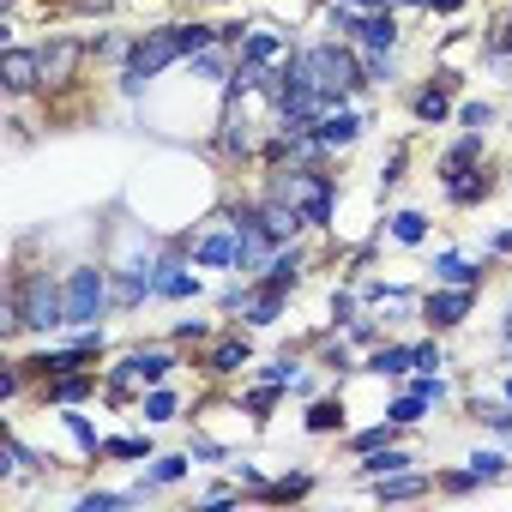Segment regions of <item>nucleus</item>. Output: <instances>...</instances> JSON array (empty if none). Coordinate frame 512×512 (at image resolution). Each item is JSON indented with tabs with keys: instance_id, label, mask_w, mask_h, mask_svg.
I'll return each mask as SVG.
<instances>
[{
	"instance_id": "47",
	"label": "nucleus",
	"mask_w": 512,
	"mask_h": 512,
	"mask_svg": "<svg viewBox=\"0 0 512 512\" xmlns=\"http://www.w3.org/2000/svg\"><path fill=\"white\" fill-rule=\"evenodd\" d=\"M241 500V488H205L199 494V506H235Z\"/></svg>"
},
{
	"instance_id": "43",
	"label": "nucleus",
	"mask_w": 512,
	"mask_h": 512,
	"mask_svg": "<svg viewBox=\"0 0 512 512\" xmlns=\"http://www.w3.org/2000/svg\"><path fill=\"white\" fill-rule=\"evenodd\" d=\"M344 332H350V344H362V350H374V344H380V320H350Z\"/></svg>"
},
{
	"instance_id": "37",
	"label": "nucleus",
	"mask_w": 512,
	"mask_h": 512,
	"mask_svg": "<svg viewBox=\"0 0 512 512\" xmlns=\"http://www.w3.org/2000/svg\"><path fill=\"white\" fill-rule=\"evenodd\" d=\"M362 67H368V85H398V61L392 55H362Z\"/></svg>"
},
{
	"instance_id": "30",
	"label": "nucleus",
	"mask_w": 512,
	"mask_h": 512,
	"mask_svg": "<svg viewBox=\"0 0 512 512\" xmlns=\"http://www.w3.org/2000/svg\"><path fill=\"white\" fill-rule=\"evenodd\" d=\"M193 73H205V79H229V73H235V61H229V43H211V49H199V55H193Z\"/></svg>"
},
{
	"instance_id": "13",
	"label": "nucleus",
	"mask_w": 512,
	"mask_h": 512,
	"mask_svg": "<svg viewBox=\"0 0 512 512\" xmlns=\"http://www.w3.org/2000/svg\"><path fill=\"white\" fill-rule=\"evenodd\" d=\"M314 139H320V145H326V151H332V157H338V151H350V145H356V139H362V115H356V109H344V103H338V109H326V115H320V121H314Z\"/></svg>"
},
{
	"instance_id": "27",
	"label": "nucleus",
	"mask_w": 512,
	"mask_h": 512,
	"mask_svg": "<svg viewBox=\"0 0 512 512\" xmlns=\"http://www.w3.org/2000/svg\"><path fill=\"white\" fill-rule=\"evenodd\" d=\"M398 434H404V422H392V416H386V422H374V428H356V434H350V452L362 458V452H374V446H392Z\"/></svg>"
},
{
	"instance_id": "8",
	"label": "nucleus",
	"mask_w": 512,
	"mask_h": 512,
	"mask_svg": "<svg viewBox=\"0 0 512 512\" xmlns=\"http://www.w3.org/2000/svg\"><path fill=\"white\" fill-rule=\"evenodd\" d=\"M302 278H308V247H302V241L278 247L272 260H266L260 272H253V284H266V290H284V296H290V290H296Z\"/></svg>"
},
{
	"instance_id": "29",
	"label": "nucleus",
	"mask_w": 512,
	"mask_h": 512,
	"mask_svg": "<svg viewBox=\"0 0 512 512\" xmlns=\"http://www.w3.org/2000/svg\"><path fill=\"white\" fill-rule=\"evenodd\" d=\"M61 422H67V434L79 440V452H85V458H103V434L91 428V416H79V404H73V410H67Z\"/></svg>"
},
{
	"instance_id": "51",
	"label": "nucleus",
	"mask_w": 512,
	"mask_h": 512,
	"mask_svg": "<svg viewBox=\"0 0 512 512\" xmlns=\"http://www.w3.org/2000/svg\"><path fill=\"white\" fill-rule=\"evenodd\" d=\"M488 253H494V260H500V253H512V229H500V235L488 241Z\"/></svg>"
},
{
	"instance_id": "50",
	"label": "nucleus",
	"mask_w": 512,
	"mask_h": 512,
	"mask_svg": "<svg viewBox=\"0 0 512 512\" xmlns=\"http://www.w3.org/2000/svg\"><path fill=\"white\" fill-rule=\"evenodd\" d=\"M356 13H392V0H350Z\"/></svg>"
},
{
	"instance_id": "40",
	"label": "nucleus",
	"mask_w": 512,
	"mask_h": 512,
	"mask_svg": "<svg viewBox=\"0 0 512 512\" xmlns=\"http://www.w3.org/2000/svg\"><path fill=\"white\" fill-rule=\"evenodd\" d=\"M127 500H139V494H109V488H97V494H79V512H109V506H127Z\"/></svg>"
},
{
	"instance_id": "2",
	"label": "nucleus",
	"mask_w": 512,
	"mask_h": 512,
	"mask_svg": "<svg viewBox=\"0 0 512 512\" xmlns=\"http://www.w3.org/2000/svg\"><path fill=\"white\" fill-rule=\"evenodd\" d=\"M266 193L284 199V205H296L308 217V229H326L332 223V175L314 169V163H272Z\"/></svg>"
},
{
	"instance_id": "19",
	"label": "nucleus",
	"mask_w": 512,
	"mask_h": 512,
	"mask_svg": "<svg viewBox=\"0 0 512 512\" xmlns=\"http://www.w3.org/2000/svg\"><path fill=\"white\" fill-rule=\"evenodd\" d=\"M157 302H187V296H199V278L181 266V253H169L163 260V272H157V290H151Z\"/></svg>"
},
{
	"instance_id": "53",
	"label": "nucleus",
	"mask_w": 512,
	"mask_h": 512,
	"mask_svg": "<svg viewBox=\"0 0 512 512\" xmlns=\"http://www.w3.org/2000/svg\"><path fill=\"white\" fill-rule=\"evenodd\" d=\"M506 404H512V380H506Z\"/></svg>"
},
{
	"instance_id": "42",
	"label": "nucleus",
	"mask_w": 512,
	"mask_h": 512,
	"mask_svg": "<svg viewBox=\"0 0 512 512\" xmlns=\"http://www.w3.org/2000/svg\"><path fill=\"white\" fill-rule=\"evenodd\" d=\"M476 416H482L494 434H512V404H476Z\"/></svg>"
},
{
	"instance_id": "28",
	"label": "nucleus",
	"mask_w": 512,
	"mask_h": 512,
	"mask_svg": "<svg viewBox=\"0 0 512 512\" xmlns=\"http://www.w3.org/2000/svg\"><path fill=\"white\" fill-rule=\"evenodd\" d=\"M386 223H392V241H404V247H422L428 241V217L422 211H392Z\"/></svg>"
},
{
	"instance_id": "26",
	"label": "nucleus",
	"mask_w": 512,
	"mask_h": 512,
	"mask_svg": "<svg viewBox=\"0 0 512 512\" xmlns=\"http://www.w3.org/2000/svg\"><path fill=\"white\" fill-rule=\"evenodd\" d=\"M308 434H344V398H314L308 404Z\"/></svg>"
},
{
	"instance_id": "38",
	"label": "nucleus",
	"mask_w": 512,
	"mask_h": 512,
	"mask_svg": "<svg viewBox=\"0 0 512 512\" xmlns=\"http://www.w3.org/2000/svg\"><path fill=\"white\" fill-rule=\"evenodd\" d=\"M434 482H440V494H470V488H482V476H476V470H440Z\"/></svg>"
},
{
	"instance_id": "33",
	"label": "nucleus",
	"mask_w": 512,
	"mask_h": 512,
	"mask_svg": "<svg viewBox=\"0 0 512 512\" xmlns=\"http://www.w3.org/2000/svg\"><path fill=\"white\" fill-rule=\"evenodd\" d=\"M103 458H151V434H109Z\"/></svg>"
},
{
	"instance_id": "9",
	"label": "nucleus",
	"mask_w": 512,
	"mask_h": 512,
	"mask_svg": "<svg viewBox=\"0 0 512 512\" xmlns=\"http://www.w3.org/2000/svg\"><path fill=\"white\" fill-rule=\"evenodd\" d=\"M97 392H103V374H97V368H73V374H55V380L37 386V398H43V404H61V410H73V404H85V398H97Z\"/></svg>"
},
{
	"instance_id": "12",
	"label": "nucleus",
	"mask_w": 512,
	"mask_h": 512,
	"mask_svg": "<svg viewBox=\"0 0 512 512\" xmlns=\"http://www.w3.org/2000/svg\"><path fill=\"white\" fill-rule=\"evenodd\" d=\"M410 368H422V344H386L380 338L362 362V374H380V380H404Z\"/></svg>"
},
{
	"instance_id": "18",
	"label": "nucleus",
	"mask_w": 512,
	"mask_h": 512,
	"mask_svg": "<svg viewBox=\"0 0 512 512\" xmlns=\"http://www.w3.org/2000/svg\"><path fill=\"white\" fill-rule=\"evenodd\" d=\"M488 193H494V169H488V163H476V169H464L458 181H446V199H452L458 211H470V205H482Z\"/></svg>"
},
{
	"instance_id": "4",
	"label": "nucleus",
	"mask_w": 512,
	"mask_h": 512,
	"mask_svg": "<svg viewBox=\"0 0 512 512\" xmlns=\"http://www.w3.org/2000/svg\"><path fill=\"white\" fill-rule=\"evenodd\" d=\"M103 308H115L109 272L103 266H73L67 272V326H97Z\"/></svg>"
},
{
	"instance_id": "16",
	"label": "nucleus",
	"mask_w": 512,
	"mask_h": 512,
	"mask_svg": "<svg viewBox=\"0 0 512 512\" xmlns=\"http://www.w3.org/2000/svg\"><path fill=\"white\" fill-rule=\"evenodd\" d=\"M416 458L392 440V446H374V452H362V464H356V482L368 488V482H380V476H398V470H410Z\"/></svg>"
},
{
	"instance_id": "1",
	"label": "nucleus",
	"mask_w": 512,
	"mask_h": 512,
	"mask_svg": "<svg viewBox=\"0 0 512 512\" xmlns=\"http://www.w3.org/2000/svg\"><path fill=\"white\" fill-rule=\"evenodd\" d=\"M211 43H223L217 25H157V31L133 37V49H127V61H121V97H139L157 73H169L175 61H193V55L211 49Z\"/></svg>"
},
{
	"instance_id": "44",
	"label": "nucleus",
	"mask_w": 512,
	"mask_h": 512,
	"mask_svg": "<svg viewBox=\"0 0 512 512\" xmlns=\"http://www.w3.org/2000/svg\"><path fill=\"white\" fill-rule=\"evenodd\" d=\"M356 320V290H338L332 296V326H350Z\"/></svg>"
},
{
	"instance_id": "3",
	"label": "nucleus",
	"mask_w": 512,
	"mask_h": 512,
	"mask_svg": "<svg viewBox=\"0 0 512 512\" xmlns=\"http://www.w3.org/2000/svg\"><path fill=\"white\" fill-rule=\"evenodd\" d=\"M7 296L19 302V320H25V332L49 338V332H61V326H67V278H55L49 266H31V272H19Z\"/></svg>"
},
{
	"instance_id": "32",
	"label": "nucleus",
	"mask_w": 512,
	"mask_h": 512,
	"mask_svg": "<svg viewBox=\"0 0 512 512\" xmlns=\"http://www.w3.org/2000/svg\"><path fill=\"white\" fill-rule=\"evenodd\" d=\"M428 410H434V404H428L422 392H410V386H404V398H392V410H386V416H392V422H404V428H416Z\"/></svg>"
},
{
	"instance_id": "5",
	"label": "nucleus",
	"mask_w": 512,
	"mask_h": 512,
	"mask_svg": "<svg viewBox=\"0 0 512 512\" xmlns=\"http://www.w3.org/2000/svg\"><path fill=\"white\" fill-rule=\"evenodd\" d=\"M470 308H476V290H458V284H440V290H428L422 296V308H416V320L440 338V332H458L464 320H470Z\"/></svg>"
},
{
	"instance_id": "34",
	"label": "nucleus",
	"mask_w": 512,
	"mask_h": 512,
	"mask_svg": "<svg viewBox=\"0 0 512 512\" xmlns=\"http://www.w3.org/2000/svg\"><path fill=\"white\" fill-rule=\"evenodd\" d=\"M278 398H284V386H266V380H260V386H247V398H241V410L266 422V416L278 410Z\"/></svg>"
},
{
	"instance_id": "41",
	"label": "nucleus",
	"mask_w": 512,
	"mask_h": 512,
	"mask_svg": "<svg viewBox=\"0 0 512 512\" xmlns=\"http://www.w3.org/2000/svg\"><path fill=\"white\" fill-rule=\"evenodd\" d=\"M458 121H464L470 133H488V127H494V109H488V103H464V109H458Z\"/></svg>"
},
{
	"instance_id": "10",
	"label": "nucleus",
	"mask_w": 512,
	"mask_h": 512,
	"mask_svg": "<svg viewBox=\"0 0 512 512\" xmlns=\"http://www.w3.org/2000/svg\"><path fill=\"white\" fill-rule=\"evenodd\" d=\"M0 85H7L13 97L43 91V55L37 49H7V55H0Z\"/></svg>"
},
{
	"instance_id": "17",
	"label": "nucleus",
	"mask_w": 512,
	"mask_h": 512,
	"mask_svg": "<svg viewBox=\"0 0 512 512\" xmlns=\"http://www.w3.org/2000/svg\"><path fill=\"white\" fill-rule=\"evenodd\" d=\"M488 260H494V253H488ZM488 260H482V266H470V260H458V253H434V284L482 290V284H488Z\"/></svg>"
},
{
	"instance_id": "49",
	"label": "nucleus",
	"mask_w": 512,
	"mask_h": 512,
	"mask_svg": "<svg viewBox=\"0 0 512 512\" xmlns=\"http://www.w3.org/2000/svg\"><path fill=\"white\" fill-rule=\"evenodd\" d=\"M187 452H193V458H211V464H217V458H229V452H223V446H217V440H193V446H187Z\"/></svg>"
},
{
	"instance_id": "15",
	"label": "nucleus",
	"mask_w": 512,
	"mask_h": 512,
	"mask_svg": "<svg viewBox=\"0 0 512 512\" xmlns=\"http://www.w3.org/2000/svg\"><path fill=\"white\" fill-rule=\"evenodd\" d=\"M362 55H392L398 49V19L392 13H362V25H356V37H350Z\"/></svg>"
},
{
	"instance_id": "14",
	"label": "nucleus",
	"mask_w": 512,
	"mask_h": 512,
	"mask_svg": "<svg viewBox=\"0 0 512 512\" xmlns=\"http://www.w3.org/2000/svg\"><path fill=\"white\" fill-rule=\"evenodd\" d=\"M284 302H290L284 290H266V284H253V278H247V296H241V308H235V314H241L247 326H278Z\"/></svg>"
},
{
	"instance_id": "45",
	"label": "nucleus",
	"mask_w": 512,
	"mask_h": 512,
	"mask_svg": "<svg viewBox=\"0 0 512 512\" xmlns=\"http://www.w3.org/2000/svg\"><path fill=\"white\" fill-rule=\"evenodd\" d=\"M404 163H410V157H404V151H392V157L380 163V187H398V181H404Z\"/></svg>"
},
{
	"instance_id": "6",
	"label": "nucleus",
	"mask_w": 512,
	"mask_h": 512,
	"mask_svg": "<svg viewBox=\"0 0 512 512\" xmlns=\"http://www.w3.org/2000/svg\"><path fill=\"white\" fill-rule=\"evenodd\" d=\"M37 55H43V91H67V85L79 79V67H85L91 43H79V37H49Z\"/></svg>"
},
{
	"instance_id": "11",
	"label": "nucleus",
	"mask_w": 512,
	"mask_h": 512,
	"mask_svg": "<svg viewBox=\"0 0 512 512\" xmlns=\"http://www.w3.org/2000/svg\"><path fill=\"white\" fill-rule=\"evenodd\" d=\"M235 55L241 61H260V67H278L290 55V31H278V25H247V37L235 43Z\"/></svg>"
},
{
	"instance_id": "21",
	"label": "nucleus",
	"mask_w": 512,
	"mask_h": 512,
	"mask_svg": "<svg viewBox=\"0 0 512 512\" xmlns=\"http://www.w3.org/2000/svg\"><path fill=\"white\" fill-rule=\"evenodd\" d=\"M247 356H253V344H247V332H235V338H223V344L205 356V374H211V380H229V374L247 368Z\"/></svg>"
},
{
	"instance_id": "24",
	"label": "nucleus",
	"mask_w": 512,
	"mask_h": 512,
	"mask_svg": "<svg viewBox=\"0 0 512 512\" xmlns=\"http://www.w3.org/2000/svg\"><path fill=\"white\" fill-rule=\"evenodd\" d=\"M193 260H199V266H235V223H229V217H223L217 235L193 241Z\"/></svg>"
},
{
	"instance_id": "25",
	"label": "nucleus",
	"mask_w": 512,
	"mask_h": 512,
	"mask_svg": "<svg viewBox=\"0 0 512 512\" xmlns=\"http://www.w3.org/2000/svg\"><path fill=\"white\" fill-rule=\"evenodd\" d=\"M314 482H320L314 470H296V476H278V482H266L260 494H253V500H308V494H314Z\"/></svg>"
},
{
	"instance_id": "46",
	"label": "nucleus",
	"mask_w": 512,
	"mask_h": 512,
	"mask_svg": "<svg viewBox=\"0 0 512 512\" xmlns=\"http://www.w3.org/2000/svg\"><path fill=\"white\" fill-rule=\"evenodd\" d=\"M464 7H470V0H428V7H422V13H434V19H458Z\"/></svg>"
},
{
	"instance_id": "48",
	"label": "nucleus",
	"mask_w": 512,
	"mask_h": 512,
	"mask_svg": "<svg viewBox=\"0 0 512 512\" xmlns=\"http://www.w3.org/2000/svg\"><path fill=\"white\" fill-rule=\"evenodd\" d=\"M235 476H241V482H247L253 494H260V488H266V470H260V464H235Z\"/></svg>"
},
{
	"instance_id": "31",
	"label": "nucleus",
	"mask_w": 512,
	"mask_h": 512,
	"mask_svg": "<svg viewBox=\"0 0 512 512\" xmlns=\"http://www.w3.org/2000/svg\"><path fill=\"white\" fill-rule=\"evenodd\" d=\"M139 410H145V422H169V416L181 410V398H175L169 386H145V398H139Z\"/></svg>"
},
{
	"instance_id": "20",
	"label": "nucleus",
	"mask_w": 512,
	"mask_h": 512,
	"mask_svg": "<svg viewBox=\"0 0 512 512\" xmlns=\"http://www.w3.org/2000/svg\"><path fill=\"white\" fill-rule=\"evenodd\" d=\"M482 163V133H464V139H452L446 151H440V187L446 181H458L464 169H476Z\"/></svg>"
},
{
	"instance_id": "52",
	"label": "nucleus",
	"mask_w": 512,
	"mask_h": 512,
	"mask_svg": "<svg viewBox=\"0 0 512 512\" xmlns=\"http://www.w3.org/2000/svg\"><path fill=\"white\" fill-rule=\"evenodd\" d=\"M392 7H428V0H392Z\"/></svg>"
},
{
	"instance_id": "7",
	"label": "nucleus",
	"mask_w": 512,
	"mask_h": 512,
	"mask_svg": "<svg viewBox=\"0 0 512 512\" xmlns=\"http://www.w3.org/2000/svg\"><path fill=\"white\" fill-rule=\"evenodd\" d=\"M458 73H434L422 91H410V115L422 121V127H446L452 121V97H458Z\"/></svg>"
},
{
	"instance_id": "39",
	"label": "nucleus",
	"mask_w": 512,
	"mask_h": 512,
	"mask_svg": "<svg viewBox=\"0 0 512 512\" xmlns=\"http://www.w3.org/2000/svg\"><path fill=\"white\" fill-rule=\"evenodd\" d=\"M470 470H476L482 482H500V476H506V452H476V458H470Z\"/></svg>"
},
{
	"instance_id": "22",
	"label": "nucleus",
	"mask_w": 512,
	"mask_h": 512,
	"mask_svg": "<svg viewBox=\"0 0 512 512\" xmlns=\"http://www.w3.org/2000/svg\"><path fill=\"white\" fill-rule=\"evenodd\" d=\"M187 464H193V452H163V458H151V470L139 476V488H133V494H157V488H175V482L187 476Z\"/></svg>"
},
{
	"instance_id": "23",
	"label": "nucleus",
	"mask_w": 512,
	"mask_h": 512,
	"mask_svg": "<svg viewBox=\"0 0 512 512\" xmlns=\"http://www.w3.org/2000/svg\"><path fill=\"white\" fill-rule=\"evenodd\" d=\"M380 500H422V494H434L440 482L434 476H422V470H398V476H380V482H368Z\"/></svg>"
},
{
	"instance_id": "36",
	"label": "nucleus",
	"mask_w": 512,
	"mask_h": 512,
	"mask_svg": "<svg viewBox=\"0 0 512 512\" xmlns=\"http://www.w3.org/2000/svg\"><path fill=\"white\" fill-rule=\"evenodd\" d=\"M482 55H488V67H506V55H512V25L500 19L494 31H488V43H482Z\"/></svg>"
},
{
	"instance_id": "35",
	"label": "nucleus",
	"mask_w": 512,
	"mask_h": 512,
	"mask_svg": "<svg viewBox=\"0 0 512 512\" xmlns=\"http://www.w3.org/2000/svg\"><path fill=\"white\" fill-rule=\"evenodd\" d=\"M320 368H326V374H338V380H344V374H362V362H356L344 344H320Z\"/></svg>"
}]
</instances>
